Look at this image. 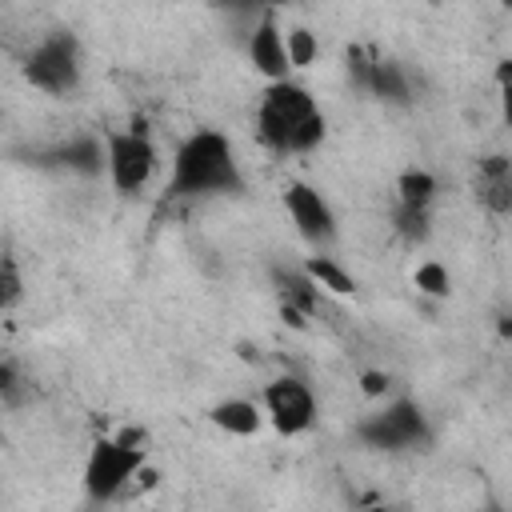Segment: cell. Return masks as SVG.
I'll return each mask as SVG.
<instances>
[{
	"instance_id": "obj_25",
	"label": "cell",
	"mask_w": 512,
	"mask_h": 512,
	"mask_svg": "<svg viewBox=\"0 0 512 512\" xmlns=\"http://www.w3.org/2000/svg\"><path fill=\"white\" fill-rule=\"evenodd\" d=\"M500 336H508V340H512V316H504V320H500Z\"/></svg>"
},
{
	"instance_id": "obj_22",
	"label": "cell",
	"mask_w": 512,
	"mask_h": 512,
	"mask_svg": "<svg viewBox=\"0 0 512 512\" xmlns=\"http://www.w3.org/2000/svg\"><path fill=\"white\" fill-rule=\"evenodd\" d=\"M388 372H364L360 376V388H364V396H384L388 392Z\"/></svg>"
},
{
	"instance_id": "obj_23",
	"label": "cell",
	"mask_w": 512,
	"mask_h": 512,
	"mask_svg": "<svg viewBox=\"0 0 512 512\" xmlns=\"http://www.w3.org/2000/svg\"><path fill=\"white\" fill-rule=\"evenodd\" d=\"M500 116H504V124L512 128V84L500 88Z\"/></svg>"
},
{
	"instance_id": "obj_9",
	"label": "cell",
	"mask_w": 512,
	"mask_h": 512,
	"mask_svg": "<svg viewBox=\"0 0 512 512\" xmlns=\"http://www.w3.org/2000/svg\"><path fill=\"white\" fill-rule=\"evenodd\" d=\"M248 60H252V68L272 84V80H288V44H284V32H280V24H276V16L272 12H264L260 20H256V28H252V36H248Z\"/></svg>"
},
{
	"instance_id": "obj_15",
	"label": "cell",
	"mask_w": 512,
	"mask_h": 512,
	"mask_svg": "<svg viewBox=\"0 0 512 512\" xmlns=\"http://www.w3.org/2000/svg\"><path fill=\"white\" fill-rule=\"evenodd\" d=\"M396 196H400V204H408V208H428L432 196H436V176H432V172H420V168H408V172H400V180H396Z\"/></svg>"
},
{
	"instance_id": "obj_13",
	"label": "cell",
	"mask_w": 512,
	"mask_h": 512,
	"mask_svg": "<svg viewBox=\"0 0 512 512\" xmlns=\"http://www.w3.org/2000/svg\"><path fill=\"white\" fill-rule=\"evenodd\" d=\"M368 96L384 100V104H408L412 100V84L404 76V68L396 60H380L376 56V68H372V80H368Z\"/></svg>"
},
{
	"instance_id": "obj_7",
	"label": "cell",
	"mask_w": 512,
	"mask_h": 512,
	"mask_svg": "<svg viewBox=\"0 0 512 512\" xmlns=\"http://www.w3.org/2000/svg\"><path fill=\"white\" fill-rule=\"evenodd\" d=\"M360 436L372 444V448H412L424 440V412L412 404V400H396L388 404L380 416H372L368 424H360Z\"/></svg>"
},
{
	"instance_id": "obj_19",
	"label": "cell",
	"mask_w": 512,
	"mask_h": 512,
	"mask_svg": "<svg viewBox=\"0 0 512 512\" xmlns=\"http://www.w3.org/2000/svg\"><path fill=\"white\" fill-rule=\"evenodd\" d=\"M372 68H376V56L368 48H348V80L368 92V80H372Z\"/></svg>"
},
{
	"instance_id": "obj_2",
	"label": "cell",
	"mask_w": 512,
	"mask_h": 512,
	"mask_svg": "<svg viewBox=\"0 0 512 512\" xmlns=\"http://www.w3.org/2000/svg\"><path fill=\"white\" fill-rule=\"evenodd\" d=\"M236 188H240V164H236L232 140L212 128L192 132L172 160L168 196H212V192H236Z\"/></svg>"
},
{
	"instance_id": "obj_11",
	"label": "cell",
	"mask_w": 512,
	"mask_h": 512,
	"mask_svg": "<svg viewBox=\"0 0 512 512\" xmlns=\"http://www.w3.org/2000/svg\"><path fill=\"white\" fill-rule=\"evenodd\" d=\"M52 156H56V164H64V168H72L80 176L108 172V140H96V136H72Z\"/></svg>"
},
{
	"instance_id": "obj_16",
	"label": "cell",
	"mask_w": 512,
	"mask_h": 512,
	"mask_svg": "<svg viewBox=\"0 0 512 512\" xmlns=\"http://www.w3.org/2000/svg\"><path fill=\"white\" fill-rule=\"evenodd\" d=\"M284 44H288V64L292 68H312L316 56H320V44H316V36L308 28H288Z\"/></svg>"
},
{
	"instance_id": "obj_18",
	"label": "cell",
	"mask_w": 512,
	"mask_h": 512,
	"mask_svg": "<svg viewBox=\"0 0 512 512\" xmlns=\"http://www.w3.org/2000/svg\"><path fill=\"white\" fill-rule=\"evenodd\" d=\"M396 232L404 236V240H424L428 236V208H408V204H400L396 208Z\"/></svg>"
},
{
	"instance_id": "obj_10",
	"label": "cell",
	"mask_w": 512,
	"mask_h": 512,
	"mask_svg": "<svg viewBox=\"0 0 512 512\" xmlns=\"http://www.w3.org/2000/svg\"><path fill=\"white\" fill-rule=\"evenodd\" d=\"M476 196L488 212H512V156H484L476 168Z\"/></svg>"
},
{
	"instance_id": "obj_5",
	"label": "cell",
	"mask_w": 512,
	"mask_h": 512,
	"mask_svg": "<svg viewBox=\"0 0 512 512\" xmlns=\"http://www.w3.org/2000/svg\"><path fill=\"white\" fill-rule=\"evenodd\" d=\"M260 404H264V416L272 420V428L280 436H300L316 420V396L300 376H276L264 388Z\"/></svg>"
},
{
	"instance_id": "obj_20",
	"label": "cell",
	"mask_w": 512,
	"mask_h": 512,
	"mask_svg": "<svg viewBox=\"0 0 512 512\" xmlns=\"http://www.w3.org/2000/svg\"><path fill=\"white\" fill-rule=\"evenodd\" d=\"M0 300H4V308H16V300H20V272H16V256H4V268H0Z\"/></svg>"
},
{
	"instance_id": "obj_12",
	"label": "cell",
	"mask_w": 512,
	"mask_h": 512,
	"mask_svg": "<svg viewBox=\"0 0 512 512\" xmlns=\"http://www.w3.org/2000/svg\"><path fill=\"white\" fill-rule=\"evenodd\" d=\"M212 424L228 436H256L264 424V408L256 400H224L212 408Z\"/></svg>"
},
{
	"instance_id": "obj_4",
	"label": "cell",
	"mask_w": 512,
	"mask_h": 512,
	"mask_svg": "<svg viewBox=\"0 0 512 512\" xmlns=\"http://www.w3.org/2000/svg\"><path fill=\"white\" fill-rule=\"evenodd\" d=\"M144 464V448H132L124 440H96L84 464V492L92 500H112L120 496V488H128V480L140 476Z\"/></svg>"
},
{
	"instance_id": "obj_6",
	"label": "cell",
	"mask_w": 512,
	"mask_h": 512,
	"mask_svg": "<svg viewBox=\"0 0 512 512\" xmlns=\"http://www.w3.org/2000/svg\"><path fill=\"white\" fill-rule=\"evenodd\" d=\"M156 172V148L144 136V128L112 132L108 136V176L116 192H140Z\"/></svg>"
},
{
	"instance_id": "obj_24",
	"label": "cell",
	"mask_w": 512,
	"mask_h": 512,
	"mask_svg": "<svg viewBox=\"0 0 512 512\" xmlns=\"http://www.w3.org/2000/svg\"><path fill=\"white\" fill-rule=\"evenodd\" d=\"M496 80H500V88H504V84H512V60H504V64L496 68Z\"/></svg>"
},
{
	"instance_id": "obj_3",
	"label": "cell",
	"mask_w": 512,
	"mask_h": 512,
	"mask_svg": "<svg viewBox=\"0 0 512 512\" xmlns=\"http://www.w3.org/2000/svg\"><path fill=\"white\" fill-rule=\"evenodd\" d=\"M24 76H28L32 88H40V92H48V96L72 92L76 80H80V48H76V40H72L68 32L44 36V40L28 52Z\"/></svg>"
},
{
	"instance_id": "obj_26",
	"label": "cell",
	"mask_w": 512,
	"mask_h": 512,
	"mask_svg": "<svg viewBox=\"0 0 512 512\" xmlns=\"http://www.w3.org/2000/svg\"><path fill=\"white\" fill-rule=\"evenodd\" d=\"M500 4H508V8H512V0H500Z\"/></svg>"
},
{
	"instance_id": "obj_17",
	"label": "cell",
	"mask_w": 512,
	"mask_h": 512,
	"mask_svg": "<svg viewBox=\"0 0 512 512\" xmlns=\"http://www.w3.org/2000/svg\"><path fill=\"white\" fill-rule=\"evenodd\" d=\"M412 284H416L424 296H448V292H452V276H448V268L436 264V260H424V264L416 268Z\"/></svg>"
},
{
	"instance_id": "obj_8",
	"label": "cell",
	"mask_w": 512,
	"mask_h": 512,
	"mask_svg": "<svg viewBox=\"0 0 512 512\" xmlns=\"http://www.w3.org/2000/svg\"><path fill=\"white\" fill-rule=\"evenodd\" d=\"M284 208H288L296 232H300L308 244L324 248V244L336 240V216H332L328 200H324L312 184H300V180L288 184V188H284Z\"/></svg>"
},
{
	"instance_id": "obj_1",
	"label": "cell",
	"mask_w": 512,
	"mask_h": 512,
	"mask_svg": "<svg viewBox=\"0 0 512 512\" xmlns=\"http://www.w3.org/2000/svg\"><path fill=\"white\" fill-rule=\"evenodd\" d=\"M256 136L272 152H308L324 140V116L308 88L272 80L256 104Z\"/></svg>"
},
{
	"instance_id": "obj_14",
	"label": "cell",
	"mask_w": 512,
	"mask_h": 512,
	"mask_svg": "<svg viewBox=\"0 0 512 512\" xmlns=\"http://www.w3.org/2000/svg\"><path fill=\"white\" fill-rule=\"evenodd\" d=\"M304 272L312 276V284L316 288H324V292H332V296H352L356 292V280H352V272H344L332 256H308L304 260Z\"/></svg>"
},
{
	"instance_id": "obj_21",
	"label": "cell",
	"mask_w": 512,
	"mask_h": 512,
	"mask_svg": "<svg viewBox=\"0 0 512 512\" xmlns=\"http://www.w3.org/2000/svg\"><path fill=\"white\" fill-rule=\"evenodd\" d=\"M212 4H220V8H228L236 16H252L260 8H268V4H276V0H212Z\"/></svg>"
}]
</instances>
